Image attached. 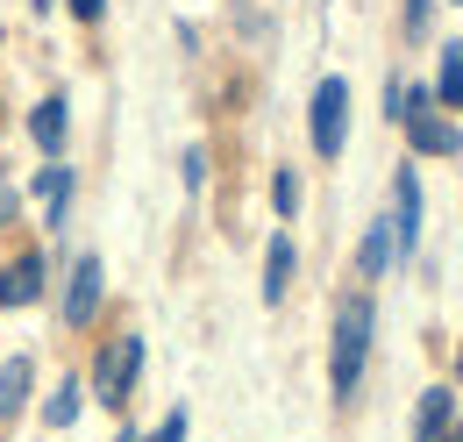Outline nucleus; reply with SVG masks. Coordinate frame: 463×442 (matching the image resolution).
Returning a JSON list of instances; mask_svg holds the SVG:
<instances>
[{"mask_svg": "<svg viewBox=\"0 0 463 442\" xmlns=\"http://www.w3.org/2000/svg\"><path fill=\"white\" fill-rule=\"evenodd\" d=\"M371 335H378V307H371V293H343V300H335V329H328V392H335V407H349L356 386H364Z\"/></svg>", "mask_w": 463, "mask_h": 442, "instance_id": "nucleus-1", "label": "nucleus"}, {"mask_svg": "<svg viewBox=\"0 0 463 442\" xmlns=\"http://www.w3.org/2000/svg\"><path fill=\"white\" fill-rule=\"evenodd\" d=\"M400 129H406V143H413V158H457V150H463V129L435 108V93H428V86H406Z\"/></svg>", "mask_w": 463, "mask_h": 442, "instance_id": "nucleus-2", "label": "nucleus"}, {"mask_svg": "<svg viewBox=\"0 0 463 442\" xmlns=\"http://www.w3.org/2000/svg\"><path fill=\"white\" fill-rule=\"evenodd\" d=\"M136 371H143V335L121 329V335H108V342H100L86 392H93L100 407H128V392H136Z\"/></svg>", "mask_w": 463, "mask_h": 442, "instance_id": "nucleus-3", "label": "nucleus"}, {"mask_svg": "<svg viewBox=\"0 0 463 442\" xmlns=\"http://www.w3.org/2000/svg\"><path fill=\"white\" fill-rule=\"evenodd\" d=\"M307 136H314V158L321 165H335L349 143V86L328 72L321 86H314V101H307Z\"/></svg>", "mask_w": 463, "mask_h": 442, "instance_id": "nucleus-4", "label": "nucleus"}, {"mask_svg": "<svg viewBox=\"0 0 463 442\" xmlns=\"http://www.w3.org/2000/svg\"><path fill=\"white\" fill-rule=\"evenodd\" d=\"M100 293H108V264L86 250L71 278H64V329H93V314H100Z\"/></svg>", "mask_w": 463, "mask_h": 442, "instance_id": "nucleus-5", "label": "nucleus"}, {"mask_svg": "<svg viewBox=\"0 0 463 442\" xmlns=\"http://www.w3.org/2000/svg\"><path fill=\"white\" fill-rule=\"evenodd\" d=\"M392 243H400V257H413L420 250V171L413 165H400L392 171Z\"/></svg>", "mask_w": 463, "mask_h": 442, "instance_id": "nucleus-6", "label": "nucleus"}, {"mask_svg": "<svg viewBox=\"0 0 463 442\" xmlns=\"http://www.w3.org/2000/svg\"><path fill=\"white\" fill-rule=\"evenodd\" d=\"M43 285H51L43 250H22V257L0 272V307H36V300H43Z\"/></svg>", "mask_w": 463, "mask_h": 442, "instance_id": "nucleus-7", "label": "nucleus"}, {"mask_svg": "<svg viewBox=\"0 0 463 442\" xmlns=\"http://www.w3.org/2000/svg\"><path fill=\"white\" fill-rule=\"evenodd\" d=\"M457 428V386H428L413 407V442H449Z\"/></svg>", "mask_w": 463, "mask_h": 442, "instance_id": "nucleus-8", "label": "nucleus"}, {"mask_svg": "<svg viewBox=\"0 0 463 442\" xmlns=\"http://www.w3.org/2000/svg\"><path fill=\"white\" fill-rule=\"evenodd\" d=\"M392 264H400V243H392V221L378 215L364 228V243H356V278H385Z\"/></svg>", "mask_w": 463, "mask_h": 442, "instance_id": "nucleus-9", "label": "nucleus"}, {"mask_svg": "<svg viewBox=\"0 0 463 442\" xmlns=\"http://www.w3.org/2000/svg\"><path fill=\"white\" fill-rule=\"evenodd\" d=\"M64 129H71L64 93H51V101H36V108H29V136H36V150H43V158H58V150H64Z\"/></svg>", "mask_w": 463, "mask_h": 442, "instance_id": "nucleus-10", "label": "nucleus"}, {"mask_svg": "<svg viewBox=\"0 0 463 442\" xmlns=\"http://www.w3.org/2000/svg\"><path fill=\"white\" fill-rule=\"evenodd\" d=\"M292 264H299V257H292V235H271V243H264V307H279L292 293Z\"/></svg>", "mask_w": 463, "mask_h": 442, "instance_id": "nucleus-11", "label": "nucleus"}, {"mask_svg": "<svg viewBox=\"0 0 463 442\" xmlns=\"http://www.w3.org/2000/svg\"><path fill=\"white\" fill-rule=\"evenodd\" d=\"M29 386H36V364H29V357H7V364H0V421H14V414L29 407Z\"/></svg>", "mask_w": 463, "mask_h": 442, "instance_id": "nucleus-12", "label": "nucleus"}, {"mask_svg": "<svg viewBox=\"0 0 463 442\" xmlns=\"http://www.w3.org/2000/svg\"><path fill=\"white\" fill-rule=\"evenodd\" d=\"M36 200H43V221H51V228H64V207H71V171H64L58 158L36 171Z\"/></svg>", "mask_w": 463, "mask_h": 442, "instance_id": "nucleus-13", "label": "nucleus"}, {"mask_svg": "<svg viewBox=\"0 0 463 442\" xmlns=\"http://www.w3.org/2000/svg\"><path fill=\"white\" fill-rule=\"evenodd\" d=\"M435 108L449 114V108H463V43H442V64H435Z\"/></svg>", "mask_w": 463, "mask_h": 442, "instance_id": "nucleus-14", "label": "nucleus"}, {"mask_svg": "<svg viewBox=\"0 0 463 442\" xmlns=\"http://www.w3.org/2000/svg\"><path fill=\"white\" fill-rule=\"evenodd\" d=\"M79 407H86V386H79V379H64V386L43 399V421H51V428H71V421H79Z\"/></svg>", "mask_w": 463, "mask_h": 442, "instance_id": "nucleus-15", "label": "nucleus"}, {"mask_svg": "<svg viewBox=\"0 0 463 442\" xmlns=\"http://www.w3.org/2000/svg\"><path fill=\"white\" fill-rule=\"evenodd\" d=\"M271 207H279V221L299 215V178H292V171H279V178H271Z\"/></svg>", "mask_w": 463, "mask_h": 442, "instance_id": "nucleus-16", "label": "nucleus"}, {"mask_svg": "<svg viewBox=\"0 0 463 442\" xmlns=\"http://www.w3.org/2000/svg\"><path fill=\"white\" fill-rule=\"evenodd\" d=\"M178 178H185V193H200V186H207V150H185V158H178Z\"/></svg>", "mask_w": 463, "mask_h": 442, "instance_id": "nucleus-17", "label": "nucleus"}, {"mask_svg": "<svg viewBox=\"0 0 463 442\" xmlns=\"http://www.w3.org/2000/svg\"><path fill=\"white\" fill-rule=\"evenodd\" d=\"M185 428H193V421H185V407H172V414L157 421V436H150V442H185Z\"/></svg>", "mask_w": 463, "mask_h": 442, "instance_id": "nucleus-18", "label": "nucleus"}, {"mask_svg": "<svg viewBox=\"0 0 463 442\" xmlns=\"http://www.w3.org/2000/svg\"><path fill=\"white\" fill-rule=\"evenodd\" d=\"M428 14H435V0H406V36H428Z\"/></svg>", "mask_w": 463, "mask_h": 442, "instance_id": "nucleus-19", "label": "nucleus"}, {"mask_svg": "<svg viewBox=\"0 0 463 442\" xmlns=\"http://www.w3.org/2000/svg\"><path fill=\"white\" fill-rule=\"evenodd\" d=\"M64 7H71L79 22H100V14H108V0H64Z\"/></svg>", "mask_w": 463, "mask_h": 442, "instance_id": "nucleus-20", "label": "nucleus"}, {"mask_svg": "<svg viewBox=\"0 0 463 442\" xmlns=\"http://www.w3.org/2000/svg\"><path fill=\"white\" fill-rule=\"evenodd\" d=\"M7 215H14V193H0V228H7Z\"/></svg>", "mask_w": 463, "mask_h": 442, "instance_id": "nucleus-21", "label": "nucleus"}, {"mask_svg": "<svg viewBox=\"0 0 463 442\" xmlns=\"http://www.w3.org/2000/svg\"><path fill=\"white\" fill-rule=\"evenodd\" d=\"M115 442H150V436H143V428H121V436Z\"/></svg>", "mask_w": 463, "mask_h": 442, "instance_id": "nucleus-22", "label": "nucleus"}, {"mask_svg": "<svg viewBox=\"0 0 463 442\" xmlns=\"http://www.w3.org/2000/svg\"><path fill=\"white\" fill-rule=\"evenodd\" d=\"M449 442H463V414H457V428H449Z\"/></svg>", "mask_w": 463, "mask_h": 442, "instance_id": "nucleus-23", "label": "nucleus"}, {"mask_svg": "<svg viewBox=\"0 0 463 442\" xmlns=\"http://www.w3.org/2000/svg\"><path fill=\"white\" fill-rule=\"evenodd\" d=\"M457 386H463V350H457Z\"/></svg>", "mask_w": 463, "mask_h": 442, "instance_id": "nucleus-24", "label": "nucleus"}]
</instances>
